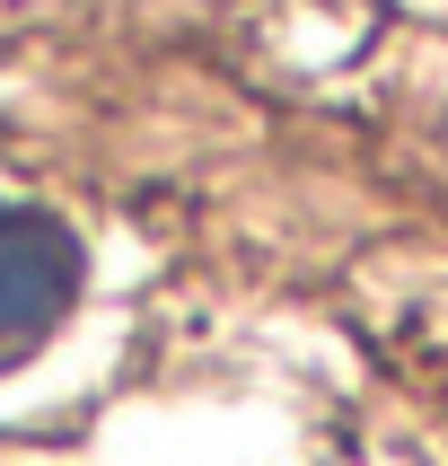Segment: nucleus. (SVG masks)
<instances>
[{
  "label": "nucleus",
  "mask_w": 448,
  "mask_h": 466,
  "mask_svg": "<svg viewBox=\"0 0 448 466\" xmlns=\"http://www.w3.org/2000/svg\"><path fill=\"white\" fill-rule=\"evenodd\" d=\"M79 290V247L45 211H0V361L53 335Z\"/></svg>",
  "instance_id": "nucleus-1"
}]
</instances>
